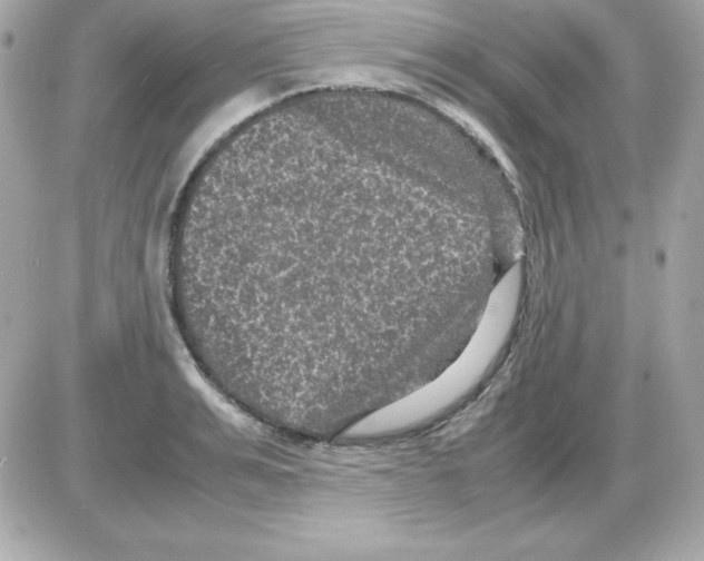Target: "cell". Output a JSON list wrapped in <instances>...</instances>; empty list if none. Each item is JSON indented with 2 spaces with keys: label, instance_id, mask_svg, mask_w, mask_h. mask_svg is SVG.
<instances>
[{
  "label": "cell",
  "instance_id": "cell-2",
  "mask_svg": "<svg viewBox=\"0 0 704 561\" xmlns=\"http://www.w3.org/2000/svg\"><path fill=\"white\" fill-rule=\"evenodd\" d=\"M520 288L521 270L516 265L493 288L475 332L456 358L431 381L393 404L409 423L431 420L480 381L508 336Z\"/></svg>",
  "mask_w": 704,
  "mask_h": 561
},
{
  "label": "cell",
  "instance_id": "cell-1",
  "mask_svg": "<svg viewBox=\"0 0 704 561\" xmlns=\"http://www.w3.org/2000/svg\"><path fill=\"white\" fill-rule=\"evenodd\" d=\"M420 176L352 145L225 160L204 228L212 299L252 338L349 361L392 347L442 307L437 247L420 245Z\"/></svg>",
  "mask_w": 704,
  "mask_h": 561
}]
</instances>
